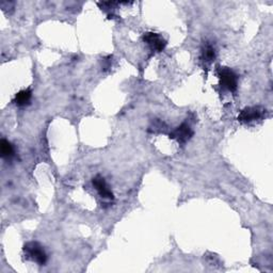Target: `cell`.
<instances>
[{
  "mask_svg": "<svg viewBox=\"0 0 273 273\" xmlns=\"http://www.w3.org/2000/svg\"><path fill=\"white\" fill-rule=\"evenodd\" d=\"M193 135V130L187 123L180 124L172 132L170 133V138L176 140L179 144L187 143Z\"/></svg>",
  "mask_w": 273,
  "mask_h": 273,
  "instance_id": "obj_4",
  "label": "cell"
},
{
  "mask_svg": "<svg viewBox=\"0 0 273 273\" xmlns=\"http://www.w3.org/2000/svg\"><path fill=\"white\" fill-rule=\"evenodd\" d=\"M92 185L96 189V191L98 192V195L100 196V198L105 199V200H110V201L115 199V196H113L112 191L108 188V185H107L104 177H101L100 175L95 176L92 179Z\"/></svg>",
  "mask_w": 273,
  "mask_h": 273,
  "instance_id": "obj_6",
  "label": "cell"
},
{
  "mask_svg": "<svg viewBox=\"0 0 273 273\" xmlns=\"http://www.w3.org/2000/svg\"><path fill=\"white\" fill-rule=\"evenodd\" d=\"M218 75L221 87L230 92H235L238 86V77L235 72L229 67H220Z\"/></svg>",
  "mask_w": 273,
  "mask_h": 273,
  "instance_id": "obj_2",
  "label": "cell"
},
{
  "mask_svg": "<svg viewBox=\"0 0 273 273\" xmlns=\"http://www.w3.org/2000/svg\"><path fill=\"white\" fill-rule=\"evenodd\" d=\"M264 110L261 107H247L239 113L238 121L241 123H251L259 120L264 115Z\"/></svg>",
  "mask_w": 273,
  "mask_h": 273,
  "instance_id": "obj_5",
  "label": "cell"
},
{
  "mask_svg": "<svg viewBox=\"0 0 273 273\" xmlns=\"http://www.w3.org/2000/svg\"><path fill=\"white\" fill-rule=\"evenodd\" d=\"M0 152H2L3 158H11L14 155L13 145L9 141L3 139L2 142H0Z\"/></svg>",
  "mask_w": 273,
  "mask_h": 273,
  "instance_id": "obj_8",
  "label": "cell"
},
{
  "mask_svg": "<svg viewBox=\"0 0 273 273\" xmlns=\"http://www.w3.org/2000/svg\"><path fill=\"white\" fill-rule=\"evenodd\" d=\"M31 97H32V92L31 90L29 89H26V90H21L19 91V92L15 95V98H14V102L21 107V106H26L28 105L30 100H31Z\"/></svg>",
  "mask_w": 273,
  "mask_h": 273,
  "instance_id": "obj_7",
  "label": "cell"
},
{
  "mask_svg": "<svg viewBox=\"0 0 273 273\" xmlns=\"http://www.w3.org/2000/svg\"><path fill=\"white\" fill-rule=\"evenodd\" d=\"M142 39L153 50L158 52L162 51L167 46V41L160 36V34L155 32H145Z\"/></svg>",
  "mask_w": 273,
  "mask_h": 273,
  "instance_id": "obj_3",
  "label": "cell"
},
{
  "mask_svg": "<svg viewBox=\"0 0 273 273\" xmlns=\"http://www.w3.org/2000/svg\"><path fill=\"white\" fill-rule=\"evenodd\" d=\"M24 253L26 257L40 266H44L47 261V254L43 247L37 241H30L24 245Z\"/></svg>",
  "mask_w": 273,
  "mask_h": 273,
  "instance_id": "obj_1",
  "label": "cell"
},
{
  "mask_svg": "<svg viewBox=\"0 0 273 273\" xmlns=\"http://www.w3.org/2000/svg\"><path fill=\"white\" fill-rule=\"evenodd\" d=\"M215 58V51L211 45H207L203 50V59L206 63H211Z\"/></svg>",
  "mask_w": 273,
  "mask_h": 273,
  "instance_id": "obj_9",
  "label": "cell"
}]
</instances>
